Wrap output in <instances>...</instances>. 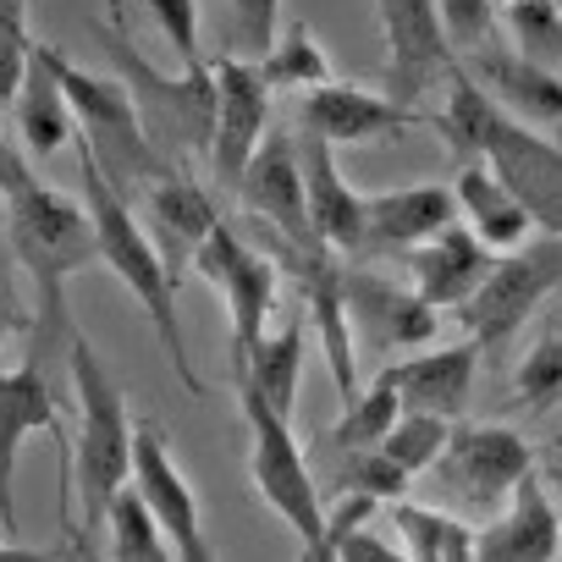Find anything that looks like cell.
Instances as JSON below:
<instances>
[{
  "instance_id": "cell-24",
  "label": "cell",
  "mask_w": 562,
  "mask_h": 562,
  "mask_svg": "<svg viewBox=\"0 0 562 562\" xmlns=\"http://www.w3.org/2000/svg\"><path fill=\"white\" fill-rule=\"evenodd\" d=\"M12 122L29 155H61L78 144V122H72V100L56 78V45H34L29 78L12 100Z\"/></svg>"
},
{
  "instance_id": "cell-42",
  "label": "cell",
  "mask_w": 562,
  "mask_h": 562,
  "mask_svg": "<svg viewBox=\"0 0 562 562\" xmlns=\"http://www.w3.org/2000/svg\"><path fill=\"white\" fill-rule=\"evenodd\" d=\"M72 551H78V562H105V557L94 551V540H83V535H72Z\"/></svg>"
},
{
  "instance_id": "cell-15",
  "label": "cell",
  "mask_w": 562,
  "mask_h": 562,
  "mask_svg": "<svg viewBox=\"0 0 562 562\" xmlns=\"http://www.w3.org/2000/svg\"><path fill=\"white\" fill-rule=\"evenodd\" d=\"M342 299H348L353 342L364 337L381 353L425 348L441 331V310H430L414 288H397V281H381V276H364V270H342Z\"/></svg>"
},
{
  "instance_id": "cell-12",
  "label": "cell",
  "mask_w": 562,
  "mask_h": 562,
  "mask_svg": "<svg viewBox=\"0 0 562 562\" xmlns=\"http://www.w3.org/2000/svg\"><path fill=\"white\" fill-rule=\"evenodd\" d=\"M248 215L259 221V232L270 243H293V248H315V226H310V193H304V166H299V144L288 133H265V144L254 149L243 182H237ZM326 248V243H321Z\"/></svg>"
},
{
  "instance_id": "cell-37",
  "label": "cell",
  "mask_w": 562,
  "mask_h": 562,
  "mask_svg": "<svg viewBox=\"0 0 562 562\" xmlns=\"http://www.w3.org/2000/svg\"><path fill=\"white\" fill-rule=\"evenodd\" d=\"M34 34H29V0H0V105H12L29 61H34Z\"/></svg>"
},
{
  "instance_id": "cell-27",
  "label": "cell",
  "mask_w": 562,
  "mask_h": 562,
  "mask_svg": "<svg viewBox=\"0 0 562 562\" xmlns=\"http://www.w3.org/2000/svg\"><path fill=\"white\" fill-rule=\"evenodd\" d=\"M392 529H397L408 562H474L480 529L436 502H392Z\"/></svg>"
},
{
  "instance_id": "cell-5",
  "label": "cell",
  "mask_w": 562,
  "mask_h": 562,
  "mask_svg": "<svg viewBox=\"0 0 562 562\" xmlns=\"http://www.w3.org/2000/svg\"><path fill=\"white\" fill-rule=\"evenodd\" d=\"M243 425H248V474L259 502L299 535V562H331L326 551V496L315 485V469L288 425V414L270 408L259 386H248L243 375H232Z\"/></svg>"
},
{
  "instance_id": "cell-34",
  "label": "cell",
  "mask_w": 562,
  "mask_h": 562,
  "mask_svg": "<svg viewBox=\"0 0 562 562\" xmlns=\"http://www.w3.org/2000/svg\"><path fill=\"white\" fill-rule=\"evenodd\" d=\"M408 474L381 452V447H364V452H342V469H337V496H370V502H403L408 496Z\"/></svg>"
},
{
  "instance_id": "cell-29",
  "label": "cell",
  "mask_w": 562,
  "mask_h": 562,
  "mask_svg": "<svg viewBox=\"0 0 562 562\" xmlns=\"http://www.w3.org/2000/svg\"><path fill=\"white\" fill-rule=\"evenodd\" d=\"M105 562H177L171 557V540L160 529V518L149 513V502L133 491V480L111 496L105 507Z\"/></svg>"
},
{
  "instance_id": "cell-46",
  "label": "cell",
  "mask_w": 562,
  "mask_h": 562,
  "mask_svg": "<svg viewBox=\"0 0 562 562\" xmlns=\"http://www.w3.org/2000/svg\"><path fill=\"white\" fill-rule=\"evenodd\" d=\"M557 7H562V0H557Z\"/></svg>"
},
{
  "instance_id": "cell-6",
  "label": "cell",
  "mask_w": 562,
  "mask_h": 562,
  "mask_svg": "<svg viewBox=\"0 0 562 562\" xmlns=\"http://www.w3.org/2000/svg\"><path fill=\"white\" fill-rule=\"evenodd\" d=\"M56 78H61V89H67V100H72V122H78L83 155L100 166V177H105L122 199L144 193L155 177L171 171V160H166V155L155 149V138L144 133L138 100H133V89H127L122 78L89 72V67H78V61L61 56V50H56Z\"/></svg>"
},
{
  "instance_id": "cell-36",
  "label": "cell",
  "mask_w": 562,
  "mask_h": 562,
  "mask_svg": "<svg viewBox=\"0 0 562 562\" xmlns=\"http://www.w3.org/2000/svg\"><path fill=\"white\" fill-rule=\"evenodd\" d=\"M513 392H518V403H529V408H551V403H562V326L546 331V337L518 359V370H513Z\"/></svg>"
},
{
  "instance_id": "cell-3",
  "label": "cell",
  "mask_w": 562,
  "mask_h": 562,
  "mask_svg": "<svg viewBox=\"0 0 562 562\" xmlns=\"http://www.w3.org/2000/svg\"><path fill=\"white\" fill-rule=\"evenodd\" d=\"M78 171H83V210H89V221H94V248H100L105 270L122 281V288L133 293V304L149 315V326H155V337H160V348H166L177 381H182L193 397H204V381L193 375L188 337H182V315H177V281L166 276V265H160V254H155L144 221H138L133 204L100 177V166L83 155V144H78Z\"/></svg>"
},
{
  "instance_id": "cell-44",
  "label": "cell",
  "mask_w": 562,
  "mask_h": 562,
  "mask_svg": "<svg viewBox=\"0 0 562 562\" xmlns=\"http://www.w3.org/2000/svg\"><path fill=\"white\" fill-rule=\"evenodd\" d=\"M491 7H496V12H507V7H513V0H491Z\"/></svg>"
},
{
  "instance_id": "cell-30",
  "label": "cell",
  "mask_w": 562,
  "mask_h": 562,
  "mask_svg": "<svg viewBox=\"0 0 562 562\" xmlns=\"http://www.w3.org/2000/svg\"><path fill=\"white\" fill-rule=\"evenodd\" d=\"M259 72H265L270 89H304L310 94V89L331 83V50L315 40V29L304 18H293L276 34V45L259 56Z\"/></svg>"
},
{
  "instance_id": "cell-17",
  "label": "cell",
  "mask_w": 562,
  "mask_h": 562,
  "mask_svg": "<svg viewBox=\"0 0 562 562\" xmlns=\"http://www.w3.org/2000/svg\"><path fill=\"white\" fill-rule=\"evenodd\" d=\"M397 403L403 414H430L447 425H463L469 397H474V375H480V342H447V348H425L414 359H397L392 370Z\"/></svg>"
},
{
  "instance_id": "cell-14",
  "label": "cell",
  "mask_w": 562,
  "mask_h": 562,
  "mask_svg": "<svg viewBox=\"0 0 562 562\" xmlns=\"http://www.w3.org/2000/svg\"><path fill=\"white\" fill-rule=\"evenodd\" d=\"M138 221H144V232H149V243H155L166 276L182 288V276L193 270L204 237H210L226 215L215 210V199H210L193 177H182V166H171L166 177H155V182L144 188V215H138Z\"/></svg>"
},
{
  "instance_id": "cell-23",
  "label": "cell",
  "mask_w": 562,
  "mask_h": 562,
  "mask_svg": "<svg viewBox=\"0 0 562 562\" xmlns=\"http://www.w3.org/2000/svg\"><path fill=\"white\" fill-rule=\"evenodd\" d=\"M299 166H304V193H310V226L315 237L342 259V254H364V193H353V182L342 177L331 144L304 138L299 144Z\"/></svg>"
},
{
  "instance_id": "cell-43",
  "label": "cell",
  "mask_w": 562,
  "mask_h": 562,
  "mask_svg": "<svg viewBox=\"0 0 562 562\" xmlns=\"http://www.w3.org/2000/svg\"><path fill=\"white\" fill-rule=\"evenodd\" d=\"M0 348H7V326H0ZM0 370H7V359H0Z\"/></svg>"
},
{
  "instance_id": "cell-2",
  "label": "cell",
  "mask_w": 562,
  "mask_h": 562,
  "mask_svg": "<svg viewBox=\"0 0 562 562\" xmlns=\"http://www.w3.org/2000/svg\"><path fill=\"white\" fill-rule=\"evenodd\" d=\"M0 204H7V237L12 254L23 265V276L34 281L40 299V337L45 342H72V310H67V281L100 259L94 248V221L78 199H61L56 188H45L29 166L0 188Z\"/></svg>"
},
{
  "instance_id": "cell-16",
  "label": "cell",
  "mask_w": 562,
  "mask_h": 562,
  "mask_svg": "<svg viewBox=\"0 0 562 562\" xmlns=\"http://www.w3.org/2000/svg\"><path fill=\"white\" fill-rule=\"evenodd\" d=\"M29 436H56L61 441V397L45 375L40 359L0 370V524H18L12 485H18V452Z\"/></svg>"
},
{
  "instance_id": "cell-45",
  "label": "cell",
  "mask_w": 562,
  "mask_h": 562,
  "mask_svg": "<svg viewBox=\"0 0 562 562\" xmlns=\"http://www.w3.org/2000/svg\"><path fill=\"white\" fill-rule=\"evenodd\" d=\"M557 447H562V436H557Z\"/></svg>"
},
{
  "instance_id": "cell-41",
  "label": "cell",
  "mask_w": 562,
  "mask_h": 562,
  "mask_svg": "<svg viewBox=\"0 0 562 562\" xmlns=\"http://www.w3.org/2000/svg\"><path fill=\"white\" fill-rule=\"evenodd\" d=\"M546 491H551V502H557V513H562V463H546Z\"/></svg>"
},
{
  "instance_id": "cell-1",
  "label": "cell",
  "mask_w": 562,
  "mask_h": 562,
  "mask_svg": "<svg viewBox=\"0 0 562 562\" xmlns=\"http://www.w3.org/2000/svg\"><path fill=\"white\" fill-rule=\"evenodd\" d=\"M436 133L447 138L452 155L485 160L518 193V204L535 215V226L562 237V144L513 122L463 67L447 72V111L436 116Z\"/></svg>"
},
{
  "instance_id": "cell-21",
  "label": "cell",
  "mask_w": 562,
  "mask_h": 562,
  "mask_svg": "<svg viewBox=\"0 0 562 562\" xmlns=\"http://www.w3.org/2000/svg\"><path fill=\"white\" fill-rule=\"evenodd\" d=\"M452 221H458V199L447 182L364 193V254H408Z\"/></svg>"
},
{
  "instance_id": "cell-4",
  "label": "cell",
  "mask_w": 562,
  "mask_h": 562,
  "mask_svg": "<svg viewBox=\"0 0 562 562\" xmlns=\"http://www.w3.org/2000/svg\"><path fill=\"white\" fill-rule=\"evenodd\" d=\"M67 370H72V392H78L72 485H78L83 529L100 535L111 496L133 480V419H127V397H122L116 375L105 370V359L94 353V342L83 331L67 342Z\"/></svg>"
},
{
  "instance_id": "cell-26",
  "label": "cell",
  "mask_w": 562,
  "mask_h": 562,
  "mask_svg": "<svg viewBox=\"0 0 562 562\" xmlns=\"http://www.w3.org/2000/svg\"><path fill=\"white\" fill-rule=\"evenodd\" d=\"M310 315H288V321H270V331L259 337V348L232 370L243 375L248 386L265 392L270 408H281L293 419V403H299V381H304V342H310Z\"/></svg>"
},
{
  "instance_id": "cell-19",
  "label": "cell",
  "mask_w": 562,
  "mask_h": 562,
  "mask_svg": "<svg viewBox=\"0 0 562 562\" xmlns=\"http://www.w3.org/2000/svg\"><path fill=\"white\" fill-rule=\"evenodd\" d=\"M403 259H408V276H414V293H419L430 310H463V304L474 299V288L491 276V265H496V254H491L463 221L441 226L436 237H425V243L408 248Z\"/></svg>"
},
{
  "instance_id": "cell-25",
  "label": "cell",
  "mask_w": 562,
  "mask_h": 562,
  "mask_svg": "<svg viewBox=\"0 0 562 562\" xmlns=\"http://www.w3.org/2000/svg\"><path fill=\"white\" fill-rule=\"evenodd\" d=\"M452 199H458L463 226H469L491 254H513V248H524L529 232H535V215L518 204V193H513L485 160H463Z\"/></svg>"
},
{
  "instance_id": "cell-35",
  "label": "cell",
  "mask_w": 562,
  "mask_h": 562,
  "mask_svg": "<svg viewBox=\"0 0 562 562\" xmlns=\"http://www.w3.org/2000/svg\"><path fill=\"white\" fill-rule=\"evenodd\" d=\"M105 7H138L155 29H160V40H166V50L177 56V67H199L204 56H199V0H105Z\"/></svg>"
},
{
  "instance_id": "cell-22",
  "label": "cell",
  "mask_w": 562,
  "mask_h": 562,
  "mask_svg": "<svg viewBox=\"0 0 562 562\" xmlns=\"http://www.w3.org/2000/svg\"><path fill=\"white\" fill-rule=\"evenodd\" d=\"M463 72H469L513 122H524V127H535V133L551 127V122H562V72L535 67V61H524L518 50H502V45L474 50Z\"/></svg>"
},
{
  "instance_id": "cell-20",
  "label": "cell",
  "mask_w": 562,
  "mask_h": 562,
  "mask_svg": "<svg viewBox=\"0 0 562 562\" xmlns=\"http://www.w3.org/2000/svg\"><path fill=\"white\" fill-rule=\"evenodd\" d=\"M562 557V513L540 474H529L513 502L480 529L474 562H557Z\"/></svg>"
},
{
  "instance_id": "cell-18",
  "label": "cell",
  "mask_w": 562,
  "mask_h": 562,
  "mask_svg": "<svg viewBox=\"0 0 562 562\" xmlns=\"http://www.w3.org/2000/svg\"><path fill=\"white\" fill-rule=\"evenodd\" d=\"M299 122L321 144H375V138H397V133L419 127V116L408 105H397L386 94H370L359 83H337V78L304 94Z\"/></svg>"
},
{
  "instance_id": "cell-8",
  "label": "cell",
  "mask_w": 562,
  "mask_h": 562,
  "mask_svg": "<svg viewBox=\"0 0 562 562\" xmlns=\"http://www.w3.org/2000/svg\"><path fill=\"white\" fill-rule=\"evenodd\" d=\"M436 474H441L447 513L485 529L513 502V491L535 474V452L507 425H452L447 452L436 458Z\"/></svg>"
},
{
  "instance_id": "cell-31",
  "label": "cell",
  "mask_w": 562,
  "mask_h": 562,
  "mask_svg": "<svg viewBox=\"0 0 562 562\" xmlns=\"http://www.w3.org/2000/svg\"><path fill=\"white\" fill-rule=\"evenodd\" d=\"M397 419H403V403H397L392 375L381 370L370 386H359L353 403H342V419H337L331 441H337V452H364V447H381Z\"/></svg>"
},
{
  "instance_id": "cell-10",
  "label": "cell",
  "mask_w": 562,
  "mask_h": 562,
  "mask_svg": "<svg viewBox=\"0 0 562 562\" xmlns=\"http://www.w3.org/2000/svg\"><path fill=\"white\" fill-rule=\"evenodd\" d=\"M557 288H562V237L546 232V237H529L513 254H496L491 276L458 310V326L469 331V342H480V353L502 348Z\"/></svg>"
},
{
  "instance_id": "cell-39",
  "label": "cell",
  "mask_w": 562,
  "mask_h": 562,
  "mask_svg": "<svg viewBox=\"0 0 562 562\" xmlns=\"http://www.w3.org/2000/svg\"><path fill=\"white\" fill-rule=\"evenodd\" d=\"M281 34V0H232V40L237 56L259 61Z\"/></svg>"
},
{
  "instance_id": "cell-28",
  "label": "cell",
  "mask_w": 562,
  "mask_h": 562,
  "mask_svg": "<svg viewBox=\"0 0 562 562\" xmlns=\"http://www.w3.org/2000/svg\"><path fill=\"white\" fill-rule=\"evenodd\" d=\"M375 507L370 496H337L326 502V551L331 562H408L397 535L375 529Z\"/></svg>"
},
{
  "instance_id": "cell-13",
  "label": "cell",
  "mask_w": 562,
  "mask_h": 562,
  "mask_svg": "<svg viewBox=\"0 0 562 562\" xmlns=\"http://www.w3.org/2000/svg\"><path fill=\"white\" fill-rule=\"evenodd\" d=\"M270 83L259 72V61L248 56H221L215 61V138H210V166L221 188H237L254 149L265 144V122H270Z\"/></svg>"
},
{
  "instance_id": "cell-7",
  "label": "cell",
  "mask_w": 562,
  "mask_h": 562,
  "mask_svg": "<svg viewBox=\"0 0 562 562\" xmlns=\"http://www.w3.org/2000/svg\"><path fill=\"white\" fill-rule=\"evenodd\" d=\"M100 40L105 50L116 56L122 67V83L133 89L138 100V116H144V133L155 138V149L177 166L182 155H210V138H215V67H177V78H166L160 67H149L127 34V23L116 12H105L100 23Z\"/></svg>"
},
{
  "instance_id": "cell-11",
  "label": "cell",
  "mask_w": 562,
  "mask_h": 562,
  "mask_svg": "<svg viewBox=\"0 0 562 562\" xmlns=\"http://www.w3.org/2000/svg\"><path fill=\"white\" fill-rule=\"evenodd\" d=\"M375 12L386 40V100L414 111V100L458 67V50L436 18V0H375Z\"/></svg>"
},
{
  "instance_id": "cell-38",
  "label": "cell",
  "mask_w": 562,
  "mask_h": 562,
  "mask_svg": "<svg viewBox=\"0 0 562 562\" xmlns=\"http://www.w3.org/2000/svg\"><path fill=\"white\" fill-rule=\"evenodd\" d=\"M436 18H441V29H447V40H452V50L458 56H474V50H485L491 45V34H496V7L491 0H436Z\"/></svg>"
},
{
  "instance_id": "cell-32",
  "label": "cell",
  "mask_w": 562,
  "mask_h": 562,
  "mask_svg": "<svg viewBox=\"0 0 562 562\" xmlns=\"http://www.w3.org/2000/svg\"><path fill=\"white\" fill-rule=\"evenodd\" d=\"M507 34H513V50L535 67H562V7L557 0H513L502 12Z\"/></svg>"
},
{
  "instance_id": "cell-40",
  "label": "cell",
  "mask_w": 562,
  "mask_h": 562,
  "mask_svg": "<svg viewBox=\"0 0 562 562\" xmlns=\"http://www.w3.org/2000/svg\"><path fill=\"white\" fill-rule=\"evenodd\" d=\"M23 166H29V160H23V149L12 144V133H7V127H0V188H7Z\"/></svg>"
},
{
  "instance_id": "cell-47",
  "label": "cell",
  "mask_w": 562,
  "mask_h": 562,
  "mask_svg": "<svg viewBox=\"0 0 562 562\" xmlns=\"http://www.w3.org/2000/svg\"><path fill=\"white\" fill-rule=\"evenodd\" d=\"M557 562H562V557H557Z\"/></svg>"
},
{
  "instance_id": "cell-33",
  "label": "cell",
  "mask_w": 562,
  "mask_h": 562,
  "mask_svg": "<svg viewBox=\"0 0 562 562\" xmlns=\"http://www.w3.org/2000/svg\"><path fill=\"white\" fill-rule=\"evenodd\" d=\"M447 436H452V425L447 419H430V414H403L392 430H386V441H381V452L414 480V474H425V469H436V458L447 452Z\"/></svg>"
},
{
  "instance_id": "cell-9",
  "label": "cell",
  "mask_w": 562,
  "mask_h": 562,
  "mask_svg": "<svg viewBox=\"0 0 562 562\" xmlns=\"http://www.w3.org/2000/svg\"><path fill=\"white\" fill-rule=\"evenodd\" d=\"M193 276L204 281V288H215L221 304H226V321H232V370H237L259 348V337L270 331V321H276L281 270H276V259L259 243H248L232 221H221L204 237V248L193 259Z\"/></svg>"
}]
</instances>
